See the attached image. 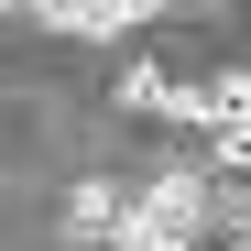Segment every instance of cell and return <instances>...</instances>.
<instances>
[{"label": "cell", "mask_w": 251, "mask_h": 251, "mask_svg": "<svg viewBox=\"0 0 251 251\" xmlns=\"http://www.w3.org/2000/svg\"><path fill=\"white\" fill-rule=\"evenodd\" d=\"M197 229H207V186H197V175H153L142 197H120V229H109V240L175 251V240H197Z\"/></svg>", "instance_id": "6da1fadb"}, {"label": "cell", "mask_w": 251, "mask_h": 251, "mask_svg": "<svg viewBox=\"0 0 251 251\" xmlns=\"http://www.w3.org/2000/svg\"><path fill=\"white\" fill-rule=\"evenodd\" d=\"M44 22L55 33H131V22H153V0H55Z\"/></svg>", "instance_id": "7a4b0ae2"}, {"label": "cell", "mask_w": 251, "mask_h": 251, "mask_svg": "<svg viewBox=\"0 0 251 251\" xmlns=\"http://www.w3.org/2000/svg\"><path fill=\"white\" fill-rule=\"evenodd\" d=\"M66 229H76V240H109V229H120V197H109V186H76V197H66Z\"/></svg>", "instance_id": "3957f363"}, {"label": "cell", "mask_w": 251, "mask_h": 251, "mask_svg": "<svg viewBox=\"0 0 251 251\" xmlns=\"http://www.w3.org/2000/svg\"><path fill=\"white\" fill-rule=\"evenodd\" d=\"M219 164H229V175H251V120H219Z\"/></svg>", "instance_id": "277c9868"}]
</instances>
